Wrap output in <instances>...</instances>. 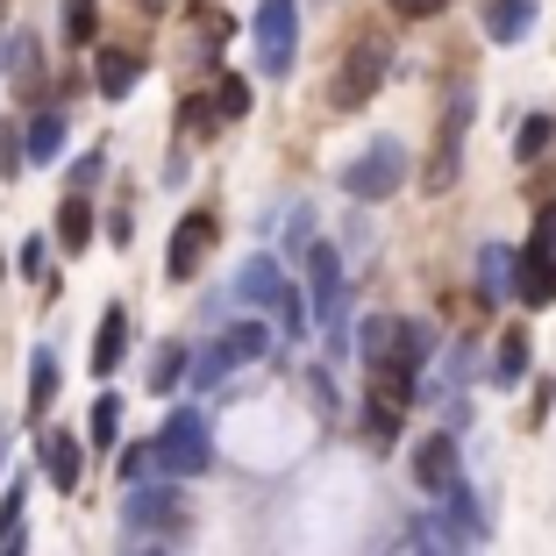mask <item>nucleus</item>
<instances>
[{"instance_id": "1", "label": "nucleus", "mask_w": 556, "mask_h": 556, "mask_svg": "<svg viewBox=\"0 0 556 556\" xmlns=\"http://www.w3.org/2000/svg\"><path fill=\"white\" fill-rule=\"evenodd\" d=\"M236 300H250V307H271L286 336H307V293H300V286L278 271L271 257H250L243 271H236Z\"/></svg>"}, {"instance_id": "2", "label": "nucleus", "mask_w": 556, "mask_h": 556, "mask_svg": "<svg viewBox=\"0 0 556 556\" xmlns=\"http://www.w3.org/2000/svg\"><path fill=\"white\" fill-rule=\"evenodd\" d=\"M207 457H214V442H207V414H200V407L164 414L157 442H150V464H157V471H172V478H200V471H207Z\"/></svg>"}, {"instance_id": "3", "label": "nucleus", "mask_w": 556, "mask_h": 556, "mask_svg": "<svg viewBox=\"0 0 556 556\" xmlns=\"http://www.w3.org/2000/svg\"><path fill=\"white\" fill-rule=\"evenodd\" d=\"M350 286H343V257L328 243H307V307L328 328V357H343V314H350Z\"/></svg>"}, {"instance_id": "4", "label": "nucleus", "mask_w": 556, "mask_h": 556, "mask_svg": "<svg viewBox=\"0 0 556 556\" xmlns=\"http://www.w3.org/2000/svg\"><path fill=\"white\" fill-rule=\"evenodd\" d=\"M257 72H293V58H300V8L293 0H257Z\"/></svg>"}, {"instance_id": "5", "label": "nucleus", "mask_w": 556, "mask_h": 556, "mask_svg": "<svg viewBox=\"0 0 556 556\" xmlns=\"http://www.w3.org/2000/svg\"><path fill=\"white\" fill-rule=\"evenodd\" d=\"M264 350H271V336H264L257 321H236V328H222V336H214V350L193 364V378H200V386H222V378L250 371V364H257Z\"/></svg>"}, {"instance_id": "6", "label": "nucleus", "mask_w": 556, "mask_h": 556, "mask_svg": "<svg viewBox=\"0 0 556 556\" xmlns=\"http://www.w3.org/2000/svg\"><path fill=\"white\" fill-rule=\"evenodd\" d=\"M400 179H407V157H400V143H371L364 157L343 164V193H350V200H393Z\"/></svg>"}, {"instance_id": "7", "label": "nucleus", "mask_w": 556, "mask_h": 556, "mask_svg": "<svg viewBox=\"0 0 556 556\" xmlns=\"http://www.w3.org/2000/svg\"><path fill=\"white\" fill-rule=\"evenodd\" d=\"M464 122H471V93H457V108L442 115L435 129V157H428V193H450V179H457V157H464Z\"/></svg>"}, {"instance_id": "8", "label": "nucleus", "mask_w": 556, "mask_h": 556, "mask_svg": "<svg viewBox=\"0 0 556 556\" xmlns=\"http://www.w3.org/2000/svg\"><path fill=\"white\" fill-rule=\"evenodd\" d=\"M214 229H222V222H214L207 207L186 214L179 229H172V250H164V278H193L200 257H207V243H214Z\"/></svg>"}, {"instance_id": "9", "label": "nucleus", "mask_w": 556, "mask_h": 556, "mask_svg": "<svg viewBox=\"0 0 556 556\" xmlns=\"http://www.w3.org/2000/svg\"><path fill=\"white\" fill-rule=\"evenodd\" d=\"M378 79H386V50L357 43V50H350V65H343V79H336V108H343V115H350V108H364V100L378 93Z\"/></svg>"}, {"instance_id": "10", "label": "nucleus", "mask_w": 556, "mask_h": 556, "mask_svg": "<svg viewBox=\"0 0 556 556\" xmlns=\"http://www.w3.org/2000/svg\"><path fill=\"white\" fill-rule=\"evenodd\" d=\"M514 300H528V307H549L556 300V257L549 250L528 243L521 257H514Z\"/></svg>"}, {"instance_id": "11", "label": "nucleus", "mask_w": 556, "mask_h": 556, "mask_svg": "<svg viewBox=\"0 0 556 556\" xmlns=\"http://www.w3.org/2000/svg\"><path fill=\"white\" fill-rule=\"evenodd\" d=\"M65 143H72V122L58 115V108H43V115L22 129V157H29V164H58V157H65Z\"/></svg>"}, {"instance_id": "12", "label": "nucleus", "mask_w": 556, "mask_h": 556, "mask_svg": "<svg viewBox=\"0 0 556 556\" xmlns=\"http://www.w3.org/2000/svg\"><path fill=\"white\" fill-rule=\"evenodd\" d=\"M414 478H421L428 492H457V442H450V435H428L421 450H414Z\"/></svg>"}, {"instance_id": "13", "label": "nucleus", "mask_w": 556, "mask_h": 556, "mask_svg": "<svg viewBox=\"0 0 556 556\" xmlns=\"http://www.w3.org/2000/svg\"><path fill=\"white\" fill-rule=\"evenodd\" d=\"M136 79H143V58H136V50H100V58H93V86H100V100H129V93H136Z\"/></svg>"}, {"instance_id": "14", "label": "nucleus", "mask_w": 556, "mask_h": 556, "mask_svg": "<svg viewBox=\"0 0 556 556\" xmlns=\"http://www.w3.org/2000/svg\"><path fill=\"white\" fill-rule=\"evenodd\" d=\"M478 15H485L492 43H528V29H535V0H485Z\"/></svg>"}, {"instance_id": "15", "label": "nucleus", "mask_w": 556, "mask_h": 556, "mask_svg": "<svg viewBox=\"0 0 556 556\" xmlns=\"http://www.w3.org/2000/svg\"><path fill=\"white\" fill-rule=\"evenodd\" d=\"M122 350H129V314H122V307H108V314H100V328H93V357H86V364H93V378H108V371H115V364H122Z\"/></svg>"}, {"instance_id": "16", "label": "nucleus", "mask_w": 556, "mask_h": 556, "mask_svg": "<svg viewBox=\"0 0 556 556\" xmlns=\"http://www.w3.org/2000/svg\"><path fill=\"white\" fill-rule=\"evenodd\" d=\"M507 286H514V257L500 243H485L478 250V300L485 307H507Z\"/></svg>"}, {"instance_id": "17", "label": "nucleus", "mask_w": 556, "mask_h": 556, "mask_svg": "<svg viewBox=\"0 0 556 556\" xmlns=\"http://www.w3.org/2000/svg\"><path fill=\"white\" fill-rule=\"evenodd\" d=\"M122 514H129L136 528H164V521H179V514H186V500H179V492H150V485H136Z\"/></svg>"}, {"instance_id": "18", "label": "nucleus", "mask_w": 556, "mask_h": 556, "mask_svg": "<svg viewBox=\"0 0 556 556\" xmlns=\"http://www.w3.org/2000/svg\"><path fill=\"white\" fill-rule=\"evenodd\" d=\"M58 400V357H50V343L29 350V421H43V407Z\"/></svg>"}, {"instance_id": "19", "label": "nucleus", "mask_w": 556, "mask_h": 556, "mask_svg": "<svg viewBox=\"0 0 556 556\" xmlns=\"http://www.w3.org/2000/svg\"><path fill=\"white\" fill-rule=\"evenodd\" d=\"M43 471H50V485H58V492H72V485H79V442L50 428V435H43Z\"/></svg>"}, {"instance_id": "20", "label": "nucleus", "mask_w": 556, "mask_h": 556, "mask_svg": "<svg viewBox=\"0 0 556 556\" xmlns=\"http://www.w3.org/2000/svg\"><path fill=\"white\" fill-rule=\"evenodd\" d=\"M58 236H65V250L93 243V207H86V193H72L65 207H58Z\"/></svg>"}, {"instance_id": "21", "label": "nucleus", "mask_w": 556, "mask_h": 556, "mask_svg": "<svg viewBox=\"0 0 556 556\" xmlns=\"http://www.w3.org/2000/svg\"><path fill=\"white\" fill-rule=\"evenodd\" d=\"M86 435H93L100 450H108V442H122V400L115 393H100L93 407H86Z\"/></svg>"}, {"instance_id": "22", "label": "nucleus", "mask_w": 556, "mask_h": 556, "mask_svg": "<svg viewBox=\"0 0 556 556\" xmlns=\"http://www.w3.org/2000/svg\"><path fill=\"white\" fill-rule=\"evenodd\" d=\"M492 378H500V386H521V378H528V336H521V328H514L507 343H500V357H492Z\"/></svg>"}, {"instance_id": "23", "label": "nucleus", "mask_w": 556, "mask_h": 556, "mask_svg": "<svg viewBox=\"0 0 556 556\" xmlns=\"http://www.w3.org/2000/svg\"><path fill=\"white\" fill-rule=\"evenodd\" d=\"M214 122H222L214 93H193V100H179V129H186V136H214Z\"/></svg>"}, {"instance_id": "24", "label": "nucleus", "mask_w": 556, "mask_h": 556, "mask_svg": "<svg viewBox=\"0 0 556 556\" xmlns=\"http://www.w3.org/2000/svg\"><path fill=\"white\" fill-rule=\"evenodd\" d=\"M179 378H193V364H186V350H179V343H164V350H157V364H150V393L179 386Z\"/></svg>"}, {"instance_id": "25", "label": "nucleus", "mask_w": 556, "mask_h": 556, "mask_svg": "<svg viewBox=\"0 0 556 556\" xmlns=\"http://www.w3.org/2000/svg\"><path fill=\"white\" fill-rule=\"evenodd\" d=\"M549 136H556V115H528L521 122V136H514V157H542V150H549Z\"/></svg>"}, {"instance_id": "26", "label": "nucleus", "mask_w": 556, "mask_h": 556, "mask_svg": "<svg viewBox=\"0 0 556 556\" xmlns=\"http://www.w3.org/2000/svg\"><path fill=\"white\" fill-rule=\"evenodd\" d=\"M214 108H222L229 122H243L250 115V86L236 79V72H222V79H214Z\"/></svg>"}, {"instance_id": "27", "label": "nucleus", "mask_w": 556, "mask_h": 556, "mask_svg": "<svg viewBox=\"0 0 556 556\" xmlns=\"http://www.w3.org/2000/svg\"><path fill=\"white\" fill-rule=\"evenodd\" d=\"M65 36H72V43H93V36H100V8H93V0H65Z\"/></svg>"}, {"instance_id": "28", "label": "nucleus", "mask_w": 556, "mask_h": 556, "mask_svg": "<svg viewBox=\"0 0 556 556\" xmlns=\"http://www.w3.org/2000/svg\"><path fill=\"white\" fill-rule=\"evenodd\" d=\"M22 164H29V157H22V129H15V122H0V179H15Z\"/></svg>"}, {"instance_id": "29", "label": "nucleus", "mask_w": 556, "mask_h": 556, "mask_svg": "<svg viewBox=\"0 0 556 556\" xmlns=\"http://www.w3.org/2000/svg\"><path fill=\"white\" fill-rule=\"evenodd\" d=\"M386 8H393V15H407V22H428V15H442L450 0H386Z\"/></svg>"}, {"instance_id": "30", "label": "nucleus", "mask_w": 556, "mask_h": 556, "mask_svg": "<svg viewBox=\"0 0 556 556\" xmlns=\"http://www.w3.org/2000/svg\"><path fill=\"white\" fill-rule=\"evenodd\" d=\"M528 243H535V250H549V257H556V207H542V214H535V236H528Z\"/></svg>"}, {"instance_id": "31", "label": "nucleus", "mask_w": 556, "mask_h": 556, "mask_svg": "<svg viewBox=\"0 0 556 556\" xmlns=\"http://www.w3.org/2000/svg\"><path fill=\"white\" fill-rule=\"evenodd\" d=\"M22 278H43V236H29V243H22Z\"/></svg>"}, {"instance_id": "32", "label": "nucleus", "mask_w": 556, "mask_h": 556, "mask_svg": "<svg viewBox=\"0 0 556 556\" xmlns=\"http://www.w3.org/2000/svg\"><path fill=\"white\" fill-rule=\"evenodd\" d=\"M122 478H129V485H143V478H150V450H122Z\"/></svg>"}, {"instance_id": "33", "label": "nucleus", "mask_w": 556, "mask_h": 556, "mask_svg": "<svg viewBox=\"0 0 556 556\" xmlns=\"http://www.w3.org/2000/svg\"><path fill=\"white\" fill-rule=\"evenodd\" d=\"M15 79H22V86L36 79V43H29V36H22V43H15Z\"/></svg>"}]
</instances>
